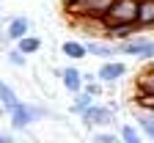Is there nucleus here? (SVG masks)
<instances>
[{
	"instance_id": "8",
	"label": "nucleus",
	"mask_w": 154,
	"mask_h": 143,
	"mask_svg": "<svg viewBox=\"0 0 154 143\" xmlns=\"http://www.w3.org/2000/svg\"><path fill=\"white\" fill-rule=\"evenodd\" d=\"M30 30V22H28V17H14L8 28H6V39H11V42H19V39H25Z\"/></svg>"
},
{
	"instance_id": "14",
	"label": "nucleus",
	"mask_w": 154,
	"mask_h": 143,
	"mask_svg": "<svg viewBox=\"0 0 154 143\" xmlns=\"http://www.w3.org/2000/svg\"><path fill=\"white\" fill-rule=\"evenodd\" d=\"M85 47H88V55H96V58H102V61H113V55H116V50H113L110 44H99V42H88Z\"/></svg>"
},
{
	"instance_id": "18",
	"label": "nucleus",
	"mask_w": 154,
	"mask_h": 143,
	"mask_svg": "<svg viewBox=\"0 0 154 143\" xmlns=\"http://www.w3.org/2000/svg\"><path fill=\"white\" fill-rule=\"evenodd\" d=\"M121 143H143V138H140L138 129H132L127 124V127H121Z\"/></svg>"
},
{
	"instance_id": "17",
	"label": "nucleus",
	"mask_w": 154,
	"mask_h": 143,
	"mask_svg": "<svg viewBox=\"0 0 154 143\" xmlns=\"http://www.w3.org/2000/svg\"><path fill=\"white\" fill-rule=\"evenodd\" d=\"M138 124H140V132L154 143V116H146V113H143V116H138Z\"/></svg>"
},
{
	"instance_id": "9",
	"label": "nucleus",
	"mask_w": 154,
	"mask_h": 143,
	"mask_svg": "<svg viewBox=\"0 0 154 143\" xmlns=\"http://www.w3.org/2000/svg\"><path fill=\"white\" fill-rule=\"evenodd\" d=\"M30 121H33V107H28V105L19 102V105L11 110V127L14 129H25Z\"/></svg>"
},
{
	"instance_id": "2",
	"label": "nucleus",
	"mask_w": 154,
	"mask_h": 143,
	"mask_svg": "<svg viewBox=\"0 0 154 143\" xmlns=\"http://www.w3.org/2000/svg\"><path fill=\"white\" fill-rule=\"evenodd\" d=\"M138 8H140L138 0H113L107 19L110 22H132V25H138Z\"/></svg>"
},
{
	"instance_id": "15",
	"label": "nucleus",
	"mask_w": 154,
	"mask_h": 143,
	"mask_svg": "<svg viewBox=\"0 0 154 143\" xmlns=\"http://www.w3.org/2000/svg\"><path fill=\"white\" fill-rule=\"evenodd\" d=\"M38 47H42V42H38L36 36H25V39H19V42H17V50H19V52H25V55L38 52Z\"/></svg>"
},
{
	"instance_id": "3",
	"label": "nucleus",
	"mask_w": 154,
	"mask_h": 143,
	"mask_svg": "<svg viewBox=\"0 0 154 143\" xmlns=\"http://www.w3.org/2000/svg\"><path fill=\"white\" fill-rule=\"evenodd\" d=\"M140 28L138 25H132V22H105V30H102V36L107 39V42H127V39H132L135 33H138Z\"/></svg>"
},
{
	"instance_id": "5",
	"label": "nucleus",
	"mask_w": 154,
	"mask_h": 143,
	"mask_svg": "<svg viewBox=\"0 0 154 143\" xmlns=\"http://www.w3.org/2000/svg\"><path fill=\"white\" fill-rule=\"evenodd\" d=\"M127 74V66L121 64V61H105V64L99 66V72H96V77H99V83H116V80H121Z\"/></svg>"
},
{
	"instance_id": "22",
	"label": "nucleus",
	"mask_w": 154,
	"mask_h": 143,
	"mask_svg": "<svg viewBox=\"0 0 154 143\" xmlns=\"http://www.w3.org/2000/svg\"><path fill=\"white\" fill-rule=\"evenodd\" d=\"M0 143H14L11 138H6V135H0Z\"/></svg>"
},
{
	"instance_id": "20",
	"label": "nucleus",
	"mask_w": 154,
	"mask_h": 143,
	"mask_svg": "<svg viewBox=\"0 0 154 143\" xmlns=\"http://www.w3.org/2000/svg\"><path fill=\"white\" fill-rule=\"evenodd\" d=\"M94 143H119V140H116L110 132H96L94 135Z\"/></svg>"
},
{
	"instance_id": "16",
	"label": "nucleus",
	"mask_w": 154,
	"mask_h": 143,
	"mask_svg": "<svg viewBox=\"0 0 154 143\" xmlns=\"http://www.w3.org/2000/svg\"><path fill=\"white\" fill-rule=\"evenodd\" d=\"M94 99H96V96H91L88 91H85V94H77V99H74V105H72V110L83 116V113H85L88 107H94Z\"/></svg>"
},
{
	"instance_id": "11",
	"label": "nucleus",
	"mask_w": 154,
	"mask_h": 143,
	"mask_svg": "<svg viewBox=\"0 0 154 143\" xmlns=\"http://www.w3.org/2000/svg\"><path fill=\"white\" fill-rule=\"evenodd\" d=\"M138 28H154V0H143L138 8Z\"/></svg>"
},
{
	"instance_id": "13",
	"label": "nucleus",
	"mask_w": 154,
	"mask_h": 143,
	"mask_svg": "<svg viewBox=\"0 0 154 143\" xmlns=\"http://www.w3.org/2000/svg\"><path fill=\"white\" fill-rule=\"evenodd\" d=\"M17 105H19V96H17V94H14V91H11V88L3 83V80H0V107L11 113Z\"/></svg>"
},
{
	"instance_id": "4",
	"label": "nucleus",
	"mask_w": 154,
	"mask_h": 143,
	"mask_svg": "<svg viewBox=\"0 0 154 143\" xmlns=\"http://www.w3.org/2000/svg\"><path fill=\"white\" fill-rule=\"evenodd\" d=\"M119 50L124 55H135V58H154V42H149V39H138V36L121 42Z\"/></svg>"
},
{
	"instance_id": "10",
	"label": "nucleus",
	"mask_w": 154,
	"mask_h": 143,
	"mask_svg": "<svg viewBox=\"0 0 154 143\" xmlns=\"http://www.w3.org/2000/svg\"><path fill=\"white\" fill-rule=\"evenodd\" d=\"M135 91L138 94H154V69H143L135 77Z\"/></svg>"
},
{
	"instance_id": "21",
	"label": "nucleus",
	"mask_w": 154,
	"mask_h": 143,
	"mask_svg": "<svg viewBox=\"0 0 154 143\" xmlns=\"http://www.w3.org/2000/svg\"><path fill=\"white\" fill-rule=\"evenodd\" d=\"M85 91H88L91 96H99L102 88H99V83H96V80H88V83H85Z\"/></svg>"
},
{
	"instance_id": "6",
	"label": "nucleus",
	"mask_w": 154,
	"mask_h": 143,
	"mask_svg": "<svg viewBox=\"0 0 154 143\" xmlns=\"http://www.w3.org/2000/svg\"><path fill=\"white\" fill-rule=\"evenodd\" d=\"M83 121H85V124L88 127H105V124H110V121H113V113L107 110V107H88L85 113H83Z\"/></svg>"
},
{
	"instance_id": "7",
	"label": "nucleus",
	"mask_w": 154,
	"mask_h": 143,
	"mask_svg": "<svg viewBox=\"0 0 154 143\" xmlns=\"http://www.w3.org/2000/svg\"><path fill=\"white\" fill-rule=\"evenodd\" d=\"M61 80H63L66 91H72V94H80V88L85 85V74H80L74 66H66V69L61 72Z\"/></svg>"
},
{
	"instance_id": "19",
	"label": "nucleus",
	"mask_w": 154,
	"mask_h": 143,
	"mask_svg": "<svg viewBox=\"0 0 154 143\" xmlns=\"http://www.w3.org/2000/svg\"><path fill=\"white\" fill-rule=\"evenodd\" d=\"M8 64H14V66H25V52H19V50L8 52Z\"/></svg>"
},
{
	"instance_id": "1",
	"label": "nucleus",
	"mask_w": 154,
	"mask_h": 143,
	"mask_svg": "<svg viewBox=\"0 0 154 143\" xmlns=\"http://www.w3.org/2000/svg\"><path fill=\"white\" fill-rule=\"evenodd\" d=\"M113 0H66V11L80 19V22H88V19H107Z\"/></svg>"
},
{
	"instance_id": "12",
	"label": "nucleus",
	"mask_w": 154,
	"mask_h": 143,
	"mask_svg": "<svg viewBox=\"0 0 154 143\" xmlns=\"http://www.w3.org/2000/svg\"><path fill=\"white\" fill-rule=\"evenodd\" d=\"M61 52H63L66 58H72V61H80V58L88 55V47H85L83 42H63V44H61Z\"/></svg>"
},
{
	"instance_id": "23",
	"label": "nucleus",
	"mask_w": 154,
	"mask_h": 143,
	"mask_svg": "<svg viewBox=\"0 0 154 143\" xmlns=\"http://www.w3.org/2000/svg\"><path fill=\"white\" fill-rule=\"evenodd\" d=\"M138 3H143V0H138Z\"/></svg>"
}]
</instances>
